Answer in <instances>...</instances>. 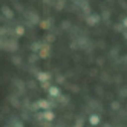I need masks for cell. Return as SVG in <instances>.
I'll return each instance as SVG.
<instances>
[{"label":"cell","instance_id":"6da1fadb","mask_svg":"<svg viewBox=\"0 0 127 127\" xmlns=\"http://www.w3.org/2000/svg\"><path fill=\"white\" fill-rule=\"evenodd\" d=\"M49 78H51V75L48 74V72H38V74H37V80L41 81V83H46V81H49Z\"/></svg>","mask_w":127,"mask_h":127},{"label":"cell","instance_id":"7a4b0ae2","mask_svg":"<svg viewBox=\"0 0 127 127\" xmlns=\"http://www.w3.org/2000/svg\"><path fill=\"white\" fill-rule=\"evenodd\" d=\"M37 107L43 109V110H49V101H46V99H38V101H37Z\"/></svg>","mask_w":127,"mask_h":127},{"label":"cell","instance_id":"3957f363","mask_svg":"<svg viewBox=\"0 0 127 127\" xmlns=\"http://www.w3.org/2000/svg\"><path fill=\"white\" fill-rule=\"evenodd\" d=\"M49 95H51V96H55V98L60 96V89H58L57 86H51V87H49Z\"/></svg>","mask_w":127,"mask_h":127},{"label":"cell","instance_id":"277c9868","mask_svg":"<svg viewBox=\"0 0 127 127\" xmlns=\"http://www.w3.org/2000/svg\"><path fill=\"white\" fill-rule=\"evenodd\" d=\"M98 22H99V17H98L96 14H94V15H90L89 19H87V23H89L90 26H94V25H96Z\"/></svg>","mask_w":127,"mask_h":127},{"label":"cell","instance_id":"5b68a950","mask_svg":"<svg viewBox=\"0 0 127 127\" xmlns=\"http://www.w3.org/2000/svg\"><path fill=\"white\" fill-rule=\"evenodd\" d=\"M41 118H44V120L51 121V120H54V113H52V112H49V110H46V112L41 115Z\"/></svg>","mask_w":127,"mask_h":127},{"label":"cell","instance_id":"8992f818","mask_svg":"<svg viewBox=\"0 0 127 127\" xmlns=\"http://www.w3.org/2000/svg\"><path fill=\"white\" fill-rule=\"evenodd\" d=\"M89 121H90V124H92V126H96V124L99 123V116H98V115H92Z\"/></svg>","mask_w":127,"mask_h":127},{"label":"cell","instance_id":"52a82bcc","mask_svg":"<svg viewBox=\"0 0 127 127\" xmlns=\"http://www.w3.org/2000/svg\"><path fill=\"white\" fill-rule=\"evenodd\" d=\"M2 11H3V14H5L6 17H8V19H12V12L9 11V8H6V6H3V9H2Z\"/></svg>","mask_w":127,"mask_h":127},{"label":"cell","instance_id":"ba28073f","mask_svg":"<svg viewBox=\"0 0 127 127\" xmlns=\"http://www.w3.org/2000/svg\"><path fill=\"white\" fill-rule=\"evenodd\" d=\"M15 34L19 35V37H22V35L25 34V28H23V26H17V28H15Z\"/></svg>","mask_w":127,"mask_h":127},{"label":"cell","instance_id":"9c48e42d","mask_svg":"<svg viewBox=\"0 0 127 127\" xmlns=\"http://www.w3.org/2000/svg\"><path fill=\"white\" fill-rule=\"evenodd\" d=\"M48 49H49L48 46H44V49H43V51L40 52V54H41V57H46V55H48Z\"/></svg>","mask_w":127,"mask_h":127},{"label":"cell","instance_id":"30bf717a","mask_svg":"<svg viewBox=\"0 0 127 127\" xmlns=\"http://www.w3.org/2000/svg\"><path fill=\"white\" fill-rule=\"evenodd\" d=\"M124 26H126V28H127V19L124 20Z\"/></svg>","mask_w":127,"mask_h":127}]
</instances>
